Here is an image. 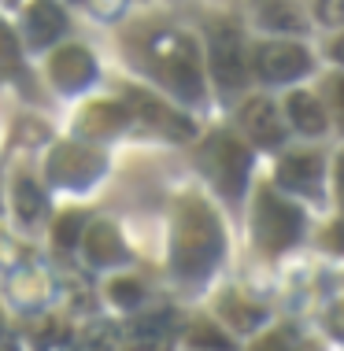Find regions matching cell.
Segmentation results:
<instances>
[{
	"label": "cell",
	"mask_w": 344,
	"mask_h": 351,
	"mask_svg": "<svg viewBox=\"0 0 344 351\" xmlns=\"http://www.w3.org/2000/svg\"><path fill=\"white\" fill-rule=\"evenodd\" d=\"M211 74L218 85L237 89L244 82V60H241V37L233 26H215L211 34Z\"/></svg>",
	"instance_id": "8992f818"
},
{
	"label": "cell",
	"mask_w": 344,
	"mask_h": 351,
	"mask_svg": "<svg viewBox=\"0 0 344 351\" xmlns=\"http://www.w3.org/2000/svg\"><path fill=\"white\" fill-rule=\"evenodd\" d=\"M189 340H193V348H207V351H233V340L222 337V333H215L211 326H196Z\"/></svg>",
	"instance_id": "ac0fdd59"
},
{
	"label": "cell",
	"mask_w": 344,
	"mask_h": 351,
	"mask_svg": "<svg viewBox=\"0 0 344 351\" xmlns=\"http://www.w3.org/2000/svg\"><path fill=\"white\" fill-rule=\"evenodd\" d=\"M303 218L296 207H289L285 200H278L274 193H263L260 204H255V237L266 252H282L300 237Z\"/></svg>",
	"instance_id": "7a4b0ae2"
},
{
	"label": "cell",
	"mask_w": 344,
	"mask_h": 351,
	"mask_svg": "<svg viewBox=\"0 0 344 351\" xmlns=\"http://www.w3.org/2000/svg\"><path fill=\"white\" fill-rule=\"evenodd\" d=\"M319 19L326 26H341L344 23V0H319Z\"/></svg>",
	"instance_id": "ffe728a7"
},
{
	"label": "cell",
	"mask_w": 344,
	"mask_h": 351,
	"mask_svg": "<svg viewBox=\"0 0 344 351\" xmlns=\"http://www.w3.org/2000/svg\"><path fill=\"white\" fill-rule=\"evenodd\" d=\"M255 67L266 82H293L311 71V56L293 41H271L255 49Z\"/></svg>",
	"instance_id": "5b68a950"
},
{
	"label": "cell",
	"mask_w": 344,
	"mask_h": 351,
	"mask_svg": "<svg viewBox=\"0 0 344 351\" xmlns=\"http://www.w3.org/2000/svg\"><path fill=\"white\" fill-rule=\"evenodd\" d=\"M333 56H337V63H344V34L337 37V45H333Z\"/></svg>",
	"instance_id": "d4e9b609"
},
{
	"label": "cell",
	"mask_w": 344,
	"mask_h": 351,
	"mask_svg": "<svg viewBox=\"0 0 344 351\" xmlns=\"http://www.w3.org/2000/svg\"><path fill=\"white\" fill-rule=\"evenodd\" d=\"M330 241H333V248H344V222H341L337 230L330 233Z\"/></svg>",
	"instance_id": "603a6c76"
},
{
	"label": "cell",
	"mask_w": 344,
	"mask_h": 351,
	"mask_svg": "<svg viewBox=\"0 0 344 351\" xmlns=\"http://www.w3.org/2000/svg\"><path fill=\"white\" fill-rule=\"evenodd\" d=\"M159 71H163L167 85L185 100H196L200 97V67H196V56L189 49V41H163L159 45Z\"/></svg>",
	"instance_id": "277c9868"
},
{
	"label": "cell",
	"mask_w": 344,
	"mask_h": 351,
	"mask_svg": "<svg viewBox=\"0 0 344 351\" xmlns=\"http://www.w3.org/2000/svg\"><path fill=\"white\" fill-rule=\"evenodd\" d=\"M15 211H19V218H23V222H37V218H41L45 196L37 193L34 182H19V185H15Z\"/></svg>",
	"instance_id": "9a60e30c"
},
{
	"label": "cell",
	"mask_w": 344,
	"mask_h": 351,
	"mask_svg": "<svg viewBox=\"0 0 344 351\" xmlns=\"http://www.w3.org/2000/svg\"><path fill=\"white\" fill-rule=\"evenodd\" d=\"M337 189H341V204H344V156L337 159Z\"/></svg>",
	"instance_id": "cb8c5ba5"
},
{
	"label": "cell",
	"mask_w": 344,
	"mask_h": 351,
	"mask_svg": "<svg viewBox=\"0 0 344 351\" xmlns=\"http://www.w3.org/2000/svg\"><path fill=\"white\" fill-rule=\"evenodd\" d=\"M100 167H104L100 156H89L85 148H74V145L60 148V152L49 159V174H52L60 185H85L93 174H100Z\"/></svg>",
	"instance_id": "52a82bcc"
},
{
	"label": "cell",
	"mask_w": 344,
	"mask_h": 351,
	"mask_svg": "<svg viewBox=\"0 0 344 351\" xmlns=\"http://www.w3.org/2000/svg\"><path fill=\"white\" fill-rule=\"evenodd\" d=\"M300 351H319V348H314V344H303V348H300Z\"/></svg>",
	"instance_id": "4316f807"
},
{
	"label": "cell",
	"mask_w": 344,
	"mask_h": 351,
	"mask_svg": "<svg viewBox=\"0 0 344 351\" xmlns=\"http://www.w3.org/2000/svg\"><path fill=\"white\" fill-rule=\"evenodd\" d=\"M241 126L255 145H282L285 141V126L271 100H248L241 111Z\"/></svg>",
	"instance_id": "ba28073f"
},
{
	"label": "cell",
	"mask_w": 344,
	"mask_h": 351,
	"mask_svg": "<svg viewBox=\"0 0 344 351\" xmlns=\"http://www.w3.org/2000/svg\"><path fill=\"white\" fill-rule=\"evenodd\" d=\"M222 252V230L200 200H185L174 226V270L181 278H200Z\"/></svg>",
	"instance_id": "6da1fadb"
},
{
	"label": "cell",
	"mask_w": 344,
	"mask_h": 351,
	"mask_svg": "<svg viewBox=\"0 0 344 351\" xmlns=\"http://www.w3.org/2000/svg\"><path fill=\"white\" fill-rule=\"evenodd\" d=\"M252 351H289V348H285V337H282V333H266Z\"/></svg>",
	"instance_id": "44dd1931"
},
{
	"label": "cell",
	"mask_w": 344,
	"mask_h": 351,
	"mask_svg": "<svg viewBox=\"0 0 344 351\" xmlns=\"http://www.w3.org/2000/svg\"><path fill=\"white\" fill-rule=\"evenodd\" d=\"M82 230H85L82 215H63L60 222H56V244H60V248H71L74 241H82Z\"/></svg>",
	"instance_id": "e0dca14e"
},
{
	"label": "cell",
	"mask_w": 344,
	"mask_h": 351,
	"mask_svg": "<svg viewBox=\"0 0 344 351\" xmlns=\"http://www.w3.org/2000/svg\"><path fill=\"white\" fill-rule=\"evenodd\" d=\"M289 119L296 122V130L303 134H322L326 130V111L311 93H293L289 97Z\"/></svg>",
	"instance_id": "4fadbf2b"
},
{
	"label": "cell",
	"mask_w": 344,
	"mask_h": 351,
	"mask_svg": "<svg viewBox=\"0 0 344 351\" xmlns=\"http://www.w3.org/2000/svg\"><path fill=\"white\" fill-rule=\"evenodd\" d=\"M222 315L233 322L237 329H255V326H260V318H263V311L252 307V303L241 300V296H226L222 300Z\"/></svg>",
	"instance_id": "2e32d148"
},
{
	"label": "cell",
	"mask_w": 344,
	"mask_h": 351,
	"mask_svg": "<svg viewBox=\"0 0 344 351\" xmlns=\"http://www.w3.org/2000/svg\"><path fill=\"white\" fill-rule=\"evenodd\" d=\"M111 296H115V303H122V307H133V303L141 300V285L130 281V278H119L111 285Z\"/></svg>",
	"instance_id": "d6986e66"
},
{
	"label": "cell",
	"mask_w": 344,
	"mask_h": 351,
	"mask_svg": "<svg viewBox=\"0 0 344 351\" xmlns=\"http://www.w3.org/2000/svg\"><path fill=\"white\" fill-rule=\"evenodd\" d=\"M319 178H322V156H314V152H296V156L282 159L278 167V182L300 189V193H314Z\"/></svg>",
	"instance_id": "8fae6325"
},
{
	"label": "cell",
	"mask_w": 344,
	"mask_h": 351,
	"mask_svg": "<svg viewBox=\"0 0 344 351\" xmlns=\"http://www.w3.org/2000/svg\"><path fill=\"white\" fill-rule=\"evenodd\" d=\"M333 329H337V337H344V303L333 311Z\"/></svg>",
	"instance_id": "7402d4cb"
},
{
	"label": "cell",
	"mask_w": 344,
	"mask_h": 351,
	"mask_svg": "<svg viewBox=\"0 0 344 351\" xmlns=\"http://www.w3.org/2000/svg\"><path fill=\"white\" fill-rule=\"evenodd\" d=\"M67 30V19L63 12L52 4V0H34L30 12H26V34H30V45H49Z\"/></svg>",
	"instance_id": "30bf717a"
},
{
	"label": "cell",
	"mask_w": 344,
	"mask_h": 351,
	"mask_svg": "<svg viewBox=\"0 0 344 351\" xmlns=\"http://www.w3.org/2000/svg\"><path fill=\"white\" fill-rule=\"evenodd\" d=\"M82 241H85V252H89V259H93V263H100V267H108V263H119L122 255H126V252H122L119 233H115L108 222L89 226Z\"/></svg>",
	"instance_id": "7c38bea8"
},
{
	"label": "cell",
	"mask_w": 344,
	"mask_h": 351,
	"mask_svg": "<svg viewBox=\"0 0 344 351\" xmlns=\"http://www.w3.org/2000/svg\"><path fill=\"white\" fill-rule=\"evenodd\" d=\"M260 19L271 30H303V15L296 12V4H289V0H263Z\"/></svg>",
	"instance_id": "5bb4252c"
},
{
	"label": "cell",
	"mask_w": 344,
	"mask_h": 351,
	"mask_svg": "<svg viewBox=\"0 0 344 351\" xmlns=\"http://www.w3.org/2000/svg\"><path fill=\"white\" fill-rule=\"evenodd\" d=\"M204 167H207V174L215 178V185L222 189L226 196H237L241 185H244V174H248V152L237 145L233 137L218 134V137L207 141Z\"/></svg>",
	"instance_id": "3957f363"
},
{
	"label": "cell",
	"mask_w": 344,
	"mask_h": 351,
	"mask_svg": "<svg viewBox=\"0 0 344 351\" xmlns=\"http://www.w3.org/2000/svg\"><path fill=\"white\" fill-rule=\"evenodd\" d=\"M337 100H341V108H344V82H337Z\"/></svg>",
	"instance_id": "484cf974"
},
{
	"label": "cell",
	"mask_w": 344,
	"mask_h": 351,
	"mask_svg": "<svg viewBox=\"0 0 344 351\" xmlns=\"http://www.w3.org/2000/svg\"><path fill=\"white\" fill-rule=\"evenodd\" d=\"M52 78H56V85H63V89H82V85L93 78V56L85 49H78V45H67V49H60L52 60Z\"/></svg>",
	"instance_id": "9c48e42d"
}]
</instances>
